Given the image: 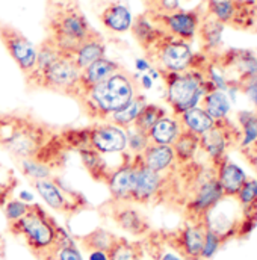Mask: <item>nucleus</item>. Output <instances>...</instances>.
I'll return each mask as SVG.
<instances>
[{"label":"nucleus","instance_id":"nucleus-1","mask_svg":"<svg viewBox=\"0 0 257 260\" xmlns=\"http://www.w3.org/2000/svg\"><path fill=\"white\" fill-rule=\"evenodd\" d=\"M136 76L121 68L77 99L83 114L94 121H108L139 94Z\"/></svg>","mask_w":257,"mask_h":260},{"label":"nucleus","instance_id":"nucleus-2","mask_svg":"<svg viewBox=\"0 0 257 260\" xmlns=\"http://www.w3.org/2000/svg\"><path fill=\"white\" fill-rule=\"evenodd\" d=\"M49 38L56 46L71 55L73 50L82 43L92 27L79 8L77 0H49Z\"/></svg>","mask_w":257,"mask_h":260},{"label":"nucleus","instance_id":"nucleus-3","mask_svg":"<svg viewBox=\"0 0 257 260\" xmlns=\"http://www.w3.org/2000/svg\"><path fill=\"white\" fill-rule=\"evenodd\" d=\"M9 233L21 238L34 256L40 260L58 241L62 225L56 222L40 204L32 203L27 213L15 222L8 224Z\"/></svg>","mask_w":257,"mask_h":260},{"label":"nucleus","instance_id":"nucleus-4","mask_svg":"<svg viewBox=\"0 0 257 260\" xmlns=\"http://www.w3.org/2000/svg\"><path fill=\"white\" fill-rule=\"evenodd\" d=\"M160 77L165 80L167 105L171 108L173 115L176 117L200 106L204 95L213 89L206 79L204 70L200 68H189L182 73L162 71Z\"/></svg>","mask_w":257,"mask_h":260},{"label":"nucleus","instance_id":"nucleus-5","mask_svg":"<svg viewBox=\"0 0 257 260\" xmlns=\"http://www.w3.org/2000/svg\"><path fill=\"white\" fill-rule=\"evenodd\" d=\"M145 53L147 59L156 65L160 73H182L189 68H206V65L198 62V55L194 53L189 43L168 34H164Z\"/></svg>","mask_w":257,"mask_h":260},{"label":"nucleus","instance_id":"nucleus-6","mask_svg":"<svg viewBox=\"0 0 257 260\" xmlns=\"http://www.w3.org/2000/svg\"><path fill=\"white\" fill-rule=\"evenodd\" d=\"M80 68L73 61L71 55L62 53L55 62L49 65L43 73L26 77L27 83L34 88L49 89L52 92L64 94L68 97H79Z\"/></svg>","mask_w":257,"mask_h":260},{"label":"nucleus","instance_id":"nucleus-7","mask_svg":"<svg viewBox=\"0 0 257 260\" xmlns=\"http://www.w3.org/2000/svg\"><path fill=\"white\" fill-rule=\"evenodd\" d=\"M59 133H55V130L50 126L35 120L24 117L23 124L17 133L5 142L2 147L12 154L17 160L20 159H34L40 154V151L49 145L52 141L58 138Z\"/></svg>","mask_w":257,"mask_h":260},{"label":"nucleus","instance_id":"nucleus-8","mask_svg":"<svg viewBox=\"0 0 257 260\" xmlns=\"http://www.w3.org/2000/svg\"><path fill=\"white\" fill-rule=\"evenodd\" d=\"M32 185L50 209L67 216L76 215L88 206V201L83 195L71 189L68 185L61 183L59 179L50 177L44 180H35Z\"/></svg>","mask_w":257,"mask_h":260},{"label":"nucleus","instance_id":"nucleus-9","mask_svg":"<svg viewBox=\"0 0 257 260\" xmlns=\"http://www.w3.org/2000/svg\"><path fill=\"white\" fill-rule=\"evenodd\" d=\"M150 18L168 35L191 43L198 34L203 15L200 9H177L173 12L147 11Z\"/></svg>","mask_w":257,"mask_h":260},{"label":"nucleus","instance_id":"nucleus-10","mask_svg":"<svg viewBox=\"0 0 257 260\" xmlns=\"http://www.w3.org/2000/svg\"><path fill=\"white\" fill-rule=\"evenodd\" d=\"M132 204H148L164 192L165 174H159L145 167L141 154L132 156Z\"/></svg>","mask_w":257,"mask_h":260},{"label":"nucleus","instance_id":"nucleus-11","mask_svg":"<svg viewBox=\"0 0 257 260\" xmlns=\"http://www.w3.org/2000/svg\"><path fill=\"white\" fill-rule=\"evenodd\" d=\"M0 41L6 47L11 58L27 77L37 65V49L17 27L0 20Z\"/></svg>","mask_w":257,"mask_h":260},{"label":"nucleus","instance_id":"nucleus-12","mask_svg":"<svg viewBox=\"0 0 257 260\" xmlns=\"http://www.w3.org/2000/svg\"><path fill=\"white\" fill-rule=\"evenodd\" d=\"M224 198L222 188L215 176L204 177L198 182V185L194 188L192 194L189 197L185 213L188 216L189 222H201L204 221L206 215Z\"/></svg>","mask_w":257,"mask_h":260},{"label":"nucleus","instance_id":"nucleus-13","mask_svg":"<svg viewBox=\"0 0 257 260\" xmlns=\"http://www.w3.org/2000/svg\"><path fill=\"white\" fill-rule=\"evenodd\" d=\"M206 224L186 222L180 229L164 235V242L188 260H201V251L204 244Z\"/></svg>","mask_w":257,"mask_h":260},{"label":"nucleus","instance_id":"nucleus-14","mask_svg":"<svg viewBox=\"0 0 257 260\" xmlns=\"http://www.w3.org/2000/svg\"><path fill=\"white\" fill-rule=\"evenodd\" d=\"M86 129V145L100 154H121L127 151L126 130L108 123H95Z\"/></svg>","mask_w":257,"mask_h":260},{"label":"nucleus","instance_id":"nucleus-15","mask_svg":"<svg viewBox=\"0 0 257 260\" xmlns=\"http://www.w3.org/2000/svg\"><path fill=\"white\" fill-rule=\"evenodd\" d=\"M109 216L117 224L118 229L126 232L135 238H144L150 235V222L148 219L135 207L132 203H114L108 204Z\"/></svg>","mask_w":257,"mask_h":260},{"label":"nucleus","instance_id":"nucleus-16","mask_svg":"<svg viewBox=\"0 0 257 260\" xmlns=\"http://www.w3.org/2000/svg\"><path fill=\"white\" fill-rule=\"evenodd\" d=\"M233 132H236V129H232L227 118L222 121H216L213 129L200 136V148L213 162V165L219 164L226 157L227 148L232 142Z\"/></svg>","mask_w":257,"mask_h":260},{"label":"nucleus","instance_id":"nucleus-17","mask_svg":"<svg viewBox=\"0 0 257 260\" xmlns=\"http://www.w3.org/2000/svg\"><path fill=\"white\" fill-rule=\"evenodd\" d=\"M132 154L126 153L123 162L111 173L105 182L109 188L111 201L114 203H130L132 195Z\"/></svg>","mask_w":257,"mask_h":260},{"label":"nucleus","instance_id":"nucleus-18","mask_svg":"<svg viewBox=\"0 0 257 260\" xmlns=\"http://www.w3.org/2000/svg\"><path fill=\"white\" fill-rule=\"evenodd\" d=\"M215 167H216L215 177L222 188L224 197H230V198L236 197L239 189L242 188V185L245 183V180L248 179L244 168H241L238 164L227 159V156Z\"/></svg>","mask_w":257,"mask_h":260},{"label":"nucleus","instance_id":"nucleus-19","mask_svg":"<svg viewBox=\"0 0 257 260\" xmlns=\"http://www.w3.org/2000/svg\"><path fill=\"white\" fill-rule=\"evenodd\" d=\"M121 68L123 67L118 62H115L112 59H108V58H102V59L92 62L89 67H86L85 70H82L80 80H79V97L83 95L85 92H88L91 88H94L100 82L111 77L114 73H117Z\"/></svg>","mask_w":257,"mask_h":260},{"label":"nucleus","instance_id":"nucleus-20","mask_svg":"<svg viewBox=\"0 0 257 260\" xmlns=\"http://www.w3.org/2000/svg\"><path fill=\"white\" fill-rule=\"evenodd\" d=\"M105 52H106V46L102 35L92 29L89 35L82 43H79V46L73 50L71 58L82 71L92 62L105 58Z\"/></svg>","mask_w":257,"mask_h":260},{"label":"nucleus","instance_id":"nucleus-21","mask_svg":"<svg viewBox=\"0 0 257 260\" xmlns=\"http://www.w3.org/2000/svg\"><path fill=\"white\" fill-rule=\"evenodd\" d=\"M245 3L247 2L242 0H207V15L218 20L224 26H238V21H242L245 11H248Z\"/></svg>","mask_w":257,"mask_h":260},{"label":"nucleus","instance_id":"nucleus-22","mask_svg":"<svg viewBox=\"0 0 257 260\" xmlns=\"http://www.w3.org/2000/svg\"><path fill=\"white\" fill-rule=\"evenodd\" d=\"M147 168L154 173L165 174L176 165V156L171 145H159V144H148V147L141 154Z\"/></svg>","mask_w":257,"mask_h":260},{"label":"nucleus","instance_id":"nucleus-23","mask_svg":"<svg viewBox=\"0 0 257 260\" xmlns=\"http://www.w3.org/2000/svg\"><path fill=\"white\" fill-rule=\"evenodd\" d=\"M100 20L108 30L115 32V34L127 32L130 30L132 23H133V17L128 11V8L120 2L108 5L100 14Z\"/></svg>","mask_w":257,"mask_h":260},{"label":"nucleus","instance_id":"nucleus-24","mask_svg":"<svg viewBox=\"0 0 257 260\" xmlns=\"http://www.w3.org/2000/svg\"><path fill=\"white\" fill-rule=\"evenodd\" d=\"M135 40L139 43V46L147 52L165 32L150 18V15L145 12V14H141L138 15L133 23H132V27H130Z\"/></svg>","mask_w":257,"mask_h":260},{"label":"nucleus","instance_id":"nucleus-25","mask_svg":"<svg viewBox=\"0 0 257 260\" xmlns=\"http://www.w3.org/2000/svg\"><path fill=\"white\" fill-rule=\"evenodd\" d=\"M79 156H80L83 168L88 171V174L95 182H106L108 177L111 176V173L115 170V168L109 167V164L106 160V154H100L99 151H95L89 147L79 150Z\"/></svg>","mask_w":257,"mask_h":260},{"label":"nucleus","instance_id":"nucleus-26","mask_svg":"<svg viewBox=\"0 0 257 260\" xmlns=\"http://www.w3.org/2000/svg\"><path fill=\"white\" fill-rule=\"evenodd\" d=\"M180 121L176 115H165L162 117L148 132V139L151 144L159 145H173L177 136L182 133Z\"/></svg>","mask_w":257,"mask_h":260},{"label":"nucleus","instance_id":"nucleus-27","mask_svg":"<svg viewBox=\"0 0 257 260\" xmlns=\"http://www.w3.org/2000/svg\"><path fill=\"white\" fill-rule=\"evenodd\" d=\"M200 106L216 123V121H222V120H227L229 118V115L232 112V108H233V103L229 99V95H227L226 91L210 89L204 95V99L201 100V105Z\"/></svg>","mask_w":257,"mask_h":260},{"label":"nucleus","instance_id":"nucleus-28","mask_svg":"<svg viewBox=\"0 0 257 260\" xmlns=\"http://www.w3.org/2000/svg\"><path fill=\"white\" fill-rule=\"evenodd\" d=\"M177 118L180 121L182 129L191 132L197 136H203L204 133H207L209 130L215 127V121L210 118V115L201 106H197V108L183 112Z\"/></svg>","mask_w":257,"mask_h":260},{"label":"nucleus","instance_id":"nucleus-29","mask_svg":"<svg viewBox=\"0 0 257 260\" xmlns=\"http://www.w3.org/2000/svg\"><path fill=\"white\" fill-rule=\"evenodd\" d=\"M222 32H224L222 23L212 18L210 15L203 17L200 27H198V34H200V38L203 43V49L206 52L218 50L222 44Z\"/></svg>","mask_w":257,"mask_h":260},{"label":"nucleus","instance_id":"nucleus-30","mask_svg":"<svg viewBox=\"0 0 257 260\" xmlns=\"http://www.w3.org/2000/svg\"><path fill=\"white\" fill-rule=\"evenodd\" d=\"M40 260H83V257L74 239L62 227L53 248L49 253H46Z\"/></svg>","mask_w":257,"mask_h":260},{"label":"nucleus","instance_id":"nucleus-31","mask_svg":"<svg viewBox=\"0 0 257 260\" xmlns=\"http://www.w3.org/2000/svg\"><path fill=\"white\" fill-rule=\"evenodd\" d=\"M145 247L141 241H130L118 236L111 250L108 251V260H144Z\"/></svg>","mask_w":257,"mask_h":260},{"label":"nucleus","instance_id":"nucleus-32","mask_svg":"<svg viewBox=\"0 0 257 260\" xmlns=\"http://www.w3.org/2000/svg\"><path fill=\"white\" fill-rule=\"evenodd\" d=\"M117 238L118 236L114 235L112 232L99 227V229H94L92 232H89L83 236H77V241L86 253H89V251L108 253L111 250V247L114 245V242L117 241Z\"/></svg>","mask_w":257,"mask_h":260},{"label":"nucleus","instance_id":"nucleus-33","mask_svg":"<svg viewBox=\"0 0 257 260\" xmlns=\"http://www.w3.org/2000/svg\"><path fill=\"white\" fill-rule=\"evenodd\" d=\"M171 147L176 156V164L186 165L192 162L197 151L200 150V136L194 135L191 132L182 130V133L177 136V139Z\"/></svg>","mask_w":257,"mask_h":260},{"label":"nucleus","instance_id":"nucleus-34","mask_svg":"<svg viewBox=\"0 0 257 260\" xmlns=\"http://www.w3.org/2000/svg\"><path fill=\"white\" fill-rule=\"evenodd\" d=\"M238 124L241 127L239 147L242 151L257 147V112L256 111H239Z\"/></svg>","mask_w":257,"mask_h":260},{"label":"nucleus","instance_id":"nucleus-35","mask_svg":"<svg viewBox=\"0 0 257 260\" xmlns=\"http://www.w3.org/2000/svg\"><path fill=\"white\" fill-rule=\"evenodd\" d=\"M145 105H147V99H145V95H142L139 92L138 95H135L128 102L123 109H120L118 112H115L114 115H111L109 120H108V123H112V124H115V126H118V127H121V129L124 130L128 129V127L133 126L136 117L139 115V112L142 111V108Z\"/></svg>","mask_w":257,"mask_h":260},{"label":"nucleus","instance_id":"nucleus-36","mask_svg":"<svg viewBox=\"0 0 257 260\" xmlns=\"http://www.w3.org/2000/svg\"><path fill=\"white\" fill-rule=\"evenodd\" d=\"M62 53H64V52L56 46V43H55L52 38L47 37V38L40 44V47H38V50H37V65H35V70H34L29 76L43 73L49 65L53 64ZM29 76H27V77H29Z\"/></svg>","mask_w":257,"mask_h":260},{"label":"nucleus","instance_id":"nucleus-37","mask_svg":"<svg viewBox=\"0 0 257 260\" xmlns=\"http://www.w3.org/2000/svg\"><path fill=\"white\" fill-rule=\"evenodd\" d=\"M165 115H167V109L165 108H162L159 105H154V103H147L142 108V111L139 112V115L136 117V120H135L132 127L148 135V132L151 130V127Z\"/></svg>","mask_w":257,"mask_h":260},{"label":"nucleus","instance_id":"nucleus-38","mask_svg":"<svg viewBox=\"0 0 257 260\" xmlns=\"http://www.w3.org/2000/svg\"><path fill=\"white\" fill-rule=\"evenodd\" d=\"M20 170L21 173L30 179L32 182L35 180H44V179H50L52 177V171L53 168L44 162H40L37 159H20L18 160Z\"/></svg>","mask_w":257,"mask_h":260},{"label":"nucleus","instance_id":"nucleus-39","mask_svg":"<svg viewBox=\"0 0 257 260\" xmlns=\"http://www.w3.org/2000/svg\"><path fill=\"white\" fill-rule=\"evenodd\" d=\"M17 177L14 171L5 165H0V209L11 198L14 189L17 188Z\"/></svg>","mask_w":257,"mask_h":260},{"label":"nucleus","instance_id":"nucleus-40","mask_svg":"<svg viewBox=\"0 0 257 260\" xmlns=\"http://www.w3.org/2000/svg\"><path fill=\"white\" fill-rule=\"evenodd\" d=\"M126 136H127V153H130L132 156L142 154V151L150 144L147 133H142V132L133 129V127L126 129Z\"/></svg>","mask_w":257,"mask_h":260},{"label":"nucleus","instance_id":"nucleus-41","mask_svg":"<svg viewBox=\"0 0 257 260\" xmlns=\"http://www.w3.org/2000/svg\"><path fill=\"white\" fill-rule=\"evenodd\" d=\"M2 209H3V213L6 216V221L9 224V222H15L20 218H23L27 213V210L30 209V204H27V203H24V201H21L18 198H12L11 197L5 203V206Z\"/></svg>","mask_w":257,"mask_h":260},{"label":"nucleus","instance_id":"nucleus-42","mask_svg":"<svg viewBox=\"0 0 257 260\" xmlns=\"http://www.w3.org/2000/svg\"><path fill=\"white\" fill-rule=\"evenodd\" d=\"M144 247H145V253L148 251L154 260H188L183 256H180L177 251H174L173 248H170L165 242L160 245L159 242H154L150 239L148 245H144Z\"/></svg>","mask_w":257,"mask_h":260},{"label":"nucleus","instance_id":"nucleus-43","mask_svg":"<svg viewBox=\"0 0 257 260\" xmlns=\"http://www.w3.org/2000/svg\"><path fill=\"white\" fill-rule=\"evenodd\" d=\"M222 239L219 238L218 233H215L212 229L206 227L204 233V244H203V251H201V260H210L215 257V254L219 251L222 245Z\"/></svg>","mask_w":257,"mask_h":260},{"label":"nucleus","instance_id":"nucleus-44","mask_svg":"<svg viewBox=\"0 0 257 260\" xmlns=\"http://www.w3.org/2000/svg\"><path fill=\"white\" fill-rule=\"evenodd\" d=\"M182 0H153L148 5V11L153 12H173L180 9Z\"/></svg>","mask_w":257,"mask_h":260},{"label":"nucleus","instance_id":"nucleus-45","mask_svg":"<svg viewBox=\"0 0 257 260\" xmlns=\"http://www.w3.org/2000/svg\"><path fill=\"white\" fill-rule=\"evenodd\" d=\"M242 92L247 95V99L251 102V105L254 106V111H257V80H247L239 83Z\"/></svg>","mask_w":257,"mask_h":260},{"label":"nucleus","instance_id":"nucleus-46","mask_svg":"<svg viewBox=\"0 0 257 260\" xmlns=\"http://www.w3.org/2000/svg\"><path fill=\"white\" fill-rule=\"evenodd\" d=\"M244 153L248 156V162L251 164V167H253V170H254V173H256V176H257V147H254V148H250V150H245Z\"/></svg>","mask_w":257,"mask_h":260},{"label":"nucleus","instance_id":"nucleus-47","mask_svg":"<svg viewBox=\"0 0 257 260\" xmlns=\"http://www.w3.org/2000/svg\"><path fill=\"white\" fill-rule=\"evenodd\" d=\"M135 67H136V70L138 71H141V73H148V70L151 68V62L148 61V59H144V58H139V59H136L135 61Z\"/></svg>","mask_w":257,"mask_h":260},{"label":"nucleus","instance_id":"nucleus-48","mask_svg":"<svg viewBox=\"0 0 257 260\" xmlns=\"http://www.w3.org/2000/svg\"><path fill=\"white\" fill-rule=\"evenodd\" d=\"M88 260H108V253L105 251H89Z\"/></svg>","mask_w":257,"mask_h":260},{"label":"nucleus","instance_id":"nucleus-49","mask_svg":"<svg viewBox=\"0 0 257 260\" xmlns=\"http://www.w3.org/2000/svg\"><path fill=\"white\" fill-rule=\"evenodd\" d=\"M141 86L145 88V89H150L153 86V79L148 74H142L141 76Z\"/></svg>","mask_w":257,"mask_h":260},{"label":"nucleus","instance_id":"nucleus-50","mask_svg":"<svg viewBox=\"0 0 257 260\" xmlns=\"http://www.w3.org/2000/svg\"><path fill=\"white\" fill-rule=\"evenodd\" d=\"M18 200H21V201H24L27 204H32L34 203V195L30 194V192H27V191H23L20 194V197H18Z\"/></svg>","mask_w":257,"mask_h":260},{"label":"nucleus","instance_id":"nucleus-51","mask_svg":"<svg viewBox=\"0 0 257 260\" xmlns=\"http://www.w3.org/2000/svg\"><path fill=\"white\" fill-rule=\"evenodd\" d=\"M3 253H5V241L0 235V256H3Z\"/></svg>","mask_w":257,"mask_h":260},{"label":"nucleus","instance_id":"nucleus-52","mask_svg":"<svg viewBox=\"0 0 257 260\" xmlns=\"http://www.w3.org/2000/svg\"><path fill=\"white\" fill-rule=\"evenodd\" d=\"M144 2H145V5H147V6H148V5H150V3H151V2H153V0H144Z\"/></svg>","mask_w":257,"mask_h":260}]
</instances>
